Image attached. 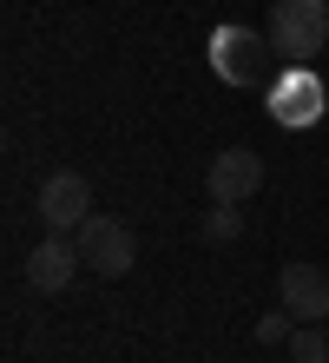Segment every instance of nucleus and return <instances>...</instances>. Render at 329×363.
<instances>
[{"label":"nucleus","instance_id":"obj_7","mask_svg":"<svg viewBox=\"0 0 329 363\" xmlns=\"http://www.w3.org/2000/svg\"><path fill=\"white\" fill-rule=\"evenodd\" d=\"M237 231H244L237 205H217V199H211V211L197 218V238H204V245H237Z\"/></svg>","mask_w":329,"mask_h":363},{"label":"nucleus","instance_id":"obj_6","mask_svg":"<svg viewBox=\"0 0 329 363\" xmlns=\"http://www.w3.org/2000/svg\"><path fill=\"white\" fill-rule=\"evenodd\" d=\"M86 271V258H79V238H59V231H47L33 251H27V284L40 291V297H59L73 277Z\"/></svg>","mask_w":329,"mask_h":363},{"label":"nucleus","instance_id":"obj_2","mask_svg":"<svg viewBox=\"0 0 329 363\" xmlns=\"http://www.w3.org/2000/svg\"><path fill=\"white\" fill-rule=\"evenodd\" d=\"M40 225L47 231H59V238H79V225L93 218V179L86 172H73V165H59V172H47L40 179Z\"/></svg>","mask_w":329,"mask_h":363},{"label":"nucleus","instance_id":"obj_5","mask_svg":"<svg viewBox=\"0 0 329 363\" xmlns=\"http://www.w3.org/2000/svg\"><path fill=\"white\" fill-rule=\"evenodd\" d=\"M277 304L290 311L296 324H323V317H329V271L290 258V264L277 271Z\"/></svg>","mask_w":329,"mask_h":363},{"label":"nucleus","instance_id":"obj_4","mask_svg":"<svg viewBox=\"0 0 329 363\" xmlns=\"http://www.w3.org/2000/svg\"><path fill=\"white\" fill-rule=\"evenodd\" d=\"M263 191V159L250 152V145H224L211 165H204V199L217 205H250Z\"/></svg>","mask_w":329,"mask_h":363},{"label":"nucleus","instance_id":"obj_8","mask_svg":"<svg viewBox=\"0 0 329 363\" xmlns=\"http://www.w3.org/2000/svg\"><path fill=\"white\" fill-rule=\"evenodd\" d=\"M283 350H290V363H329V330L323 324H296Z\"/></svg>","mask_w":329,"mask_h":363},{"label":"nucleus","instance_id":"obj_9","mask_svg":"<svg viewBox=\"0 0 329 363\" xmlns=\"http://www.w3.org/2000/svg\"><path fill=\"white\" fill-rule=\"evenodd\" d=\"M290 330H296V317H290V311L257 317V344H290Z\"/></svg>","mask_w":329,"mask_h":363},{"label":"nucleus","instance_id":"obj_3","mask_svg":"<svg viewBox=\"0 0 329 363\" xmlns=\"http://www.w3.org/2000/svg\"><path fill=\"white\" fill-rule=\"evenodd\" d=\"M79 258H86L93 277H125L132 264H139V238H132V225L93 211V218L79 225Z\"/></svg>","mask_w":329,"mask_h":363},{"label":"nucleus","instance_id":"obj_1","mask_svg":"<svg viewBox=\"0 0 329 363\" xmlns=\"http://www.w3.org/2000/svg\"><path fill=\"white\" fill-rule=\"evenodd\" d=\"M263 40H270V53H283L290 67H310L329 47V0H270Z\"/></svg>","mask_w":329,"mask_h":363}]
</instances>
